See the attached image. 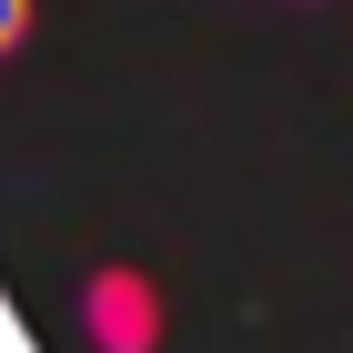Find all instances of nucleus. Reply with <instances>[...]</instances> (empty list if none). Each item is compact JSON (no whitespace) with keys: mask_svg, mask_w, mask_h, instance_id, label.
I'll list each match as a JSON object with an SVG mask.
<instances>
[{"mask_svg":"<svg viewBox=\"0 0 353 353\" xmlns=\"http://www.w3.org/2000/svg\"><path fill=\"white\" fill-rule=\"evenodd\" d=\"M101 343H121V353L152 343V333H141V293H132V283H101Z\"/></svg>","mask_w":353,"mask_h":353,"instance_id":"nucleus-1","label":"nucleus"},{"mask_svg":"<svg viewBox=\"0 0 353 353\" xmlns=\"http://www.w3.org/2000/svg\"><path fill=\"white\" fill-rule=\"evenodd\" d=\"M21 30H30V0H0V61L21 51Z\"/></svg>","mask_w":353,"mask_h":353,"instance_id":"nucleus-2","label":"nucleus"}]
</instances>
